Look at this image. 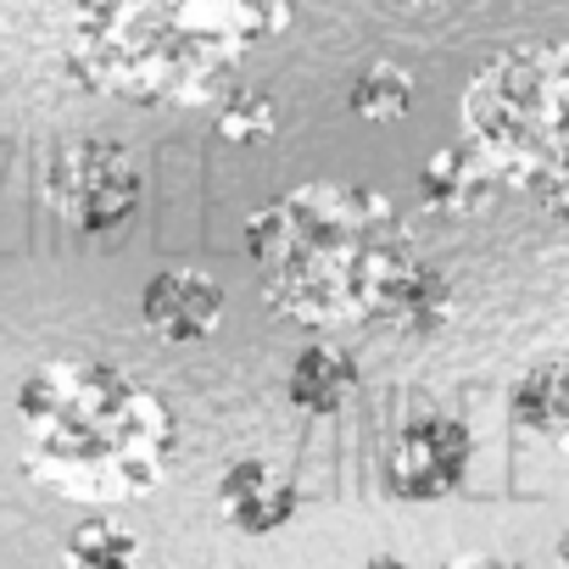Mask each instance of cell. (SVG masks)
Listing matches in <instances>:
<instances>
[{
	"instance_id": "9c48e42d",
	"label": "cell",
	"mask_w": 569,
	"mask_h": 569,
	"mask_svg": "<svg viewBox=\"0 0 569 569\" xmlns=\"http://www.w3.org/2000/svg\"><path fill=\"white\" fill-rule=\"evenodd\" d=\"M508 413L525 436L569 452V352H552V358L530 363L508 391Z\"/></svg>"
},
{
	"instance_id": "30bf717a",
	"label": "cell",
	"mask_w": 569,
	"mask_h": 569,
	"mask_svg": "<svg viewBox=\"0 0 569 569\" xmlns=\"http://www.w3.org/2000/svg\"><path fill=\"white\" fill-rule=\"evenodd\" d=\"M284 391H291V408H297V413H313V419L341 413V408L352 402V391H358V358H352L347 347L313 341V347L297 352Z\"/></svg>"
},
{
	"instance_id": "2e32d148",
	"label": "cell",
	"mask_w": 569,
	"mask_h": 569,
	"mask_svg": "<svg viewBox=\"0 0 569 569\" xmlns=\"http://www.w3.org/2000/svg\"><path fill=\"white\" fill-rule=\"evenodd\" d=\"M441 569H525V563H513V558H497V552H458V558H447Z\"/></svg>"
},
{
	"instance_id": "3957f363",
	"label": "cell",
	"mask_w": 569,
	"mask_h": 569,
	"mask_svg": "<svg viewBox=\"0 0 569 569\" xmlns=\"http://www.w3.org/2000/svg\"><path fill=\"white\" fill-rule=\"evenodd\" d=\"M23 469L68 502L151 497L179 452L168 402L134 375L96 358H51L18 391Z\"/></svg>"
},
{
	"instance_id": "ac0fdd59",
	"label": "cell",
	"mask_w": 569,
	"mask_h": 569,
	"mask_svg": "<svg viewBox=\"0 0 569 569\" xmlns=\"http://www.w3.org/2000/svg\"><path fill=\"white\" fill-rule=\"evenodd\" d=\"M363 569H413V563H408V558H397V552H375Z\"/></svg>"
},
{
	"instance_id": "9a60e30c",
	"label": "cell",
	"mask_w": 569,
	"mask_h": 569,
	"mask_svg": "<svg viewBox=\"0 0 569 569\" xmlns=\"http://www.w3.org/2000/svg\"><path fill=\"white\" fill-rule=\"evenodd\" d=\"M273 129H279L273 96H262V90H229L223 96V107H218V140H229V146H262V140H273Z\"/></svg>"
},
{
	"instance_id": "d6986e66",
	"label": "cell",
	"mask_w": 569,
	"mask_h": 569,
	"mask_svg": "<svg viewBox=\"0 0 569 569\" xmlns=\"http://www.w3.org/2000/svg\"><path fill=\"white\" fill-rule=\"evenodd\" d=\"M558 563L569 569V525H563V536H558Z\"/></svg>"
},
{
	"instance_id": "8992f818",
	"label": "cell",
	"mask_w": 569,
	"mask_h": 569,
	"mask_svg": "<svg viewBox=\"0 0 569 569\" xmlns=\"http://www.w3.org/2000/svg\"><path fill=\"white\" fill-rule=\"evenodd\" d=\"M469 469H475V436L463 419L447 413L408 419L380 447V480L397 502H441L469 480Z\"/></svg>"
},
{
	"instance_id": "5b68a950",
	"label": "cell",
	"mask_w": 569,
	"mask_h": 569,
	"mask_svg": "<svg viewBox=\"0 0 569 569\" xmlns=\"http://www.w3.org/2000/svg\"><path fill=\"white\" fill-rule=\"evenodd\" d=\"M40 196L46 207L79 229V234H112L134 218L140 196H146V179H140V162L118 146V140H62L46 162V179H40Z\"/></svg>"
},
{
	"instance_id": "e0dca14e",
	"label": "cell",
	"mask_w": 569,
	"mask_h": 569,
	"mask_svg": "<svg viewBox=\"0 0 569 569\" xmlns=\"http://www.w3.org/2000/svg\"><path fill=\"white\" fill-rule=\"evenodd\" d=\"M536 201L547 207V218H552V223H563V229H569V179H563V184H552V190H541Z\"/></svg>"
},
{
	"instance_id": "7a4b0ae2",
	"label": "cell",
	"mask_w": 569,
	"mask_h": 569,
	"mask_svg": "<svg viewBox=\"0 0 569 569\" xmlns=\"http://www.w3.org/2000/svg\"><path fill=\"white\" fill-rule=\"evenodd\" d=\"M297 23V0H73V73L134 107H201Z\"/></svg>"
},
{
	"instance_id": "7c38bea8",
	"label": "cell",
	"mask_w": 569,
	"mask_h": 569,
	"mask_svg": "<svg viewBox=\"0 0 569 569\" xmlns=\"http://www.w3.org/2000/svg\"><path fill=\"white\" fill-rule=\"evenodd\" d=\"M134 558H140L134 530H123L112 519H84L62 541V563L68 569H134Z\"/></svg>"
},
{
	"instance_id": "ffe728a7",
	"label": "cell",
	"mask_w": 569,
	"mask_h": 569,
	"mask_svg": "<svg viewBox=\"0 0 569 569\" xmlns=\"http://www.w3.org/2000/svg\"><path fill=\"white\" fill-rule=\"evenodd\" d=\"M408 7H419V12H425V7H441V0H408Z\"/></svg>"
},
{
	"instance_id": "277c9868",
	"label": "cell",
	"mask_w": 569,
	"mask_h": 569,
	"mask_svg": "<svg viewBox=\"0 0 569 569\" xmlns=\"http://www.w3.org/2000/svg\"><path fill=\"white\" fill-rule=\"evenodd\" d=\"M463 140L525 196L569 179V34L497 51L463 90Z\"/></svg>"
},
{
	"instance_id": "4fadbf2b",
	"label": "cell",
	"mask_w": 569,
	"mask_h": 569,
	"mask_svg": "<svg viewBox=\"0 0 569 569\" xmlns=\"http://www.w3.org/2000/svg\"><path fill=\"white\" fill-rule=\"evenodd\" d=\"M408 107H413V73L402 62H375L352 84V112L363 123H397L408 118Z\"/></svg>"
},
{
	"instance_id": "52a82bcc",
	"label": "cell",
	"mask_w": 569,
	"mask_h": 569,
	"mask_svg": "<svg viewBox=\"0 0 569 569\" xmlns=\"http://www.w3.org/2000/svg\"><path fill=\"white\" fill-rule=\"evenodd\" d=\"M140 319L168 347H201L223 330V284L207 268H162L140 297Z\"/></svg>"
},
{
	"instance_id": "ba28073f",
	"label": "cell",
	"mask_w": 569,
	"mask_h": 569,
	"mask_svg": "<svg viewBox=\"0 0 569 569\" xmlns=\"http://www.w3.org/2000/svg\"><path fill=\"white\" fill-rule=\"evenodd\" d=\"M218 502H223V513H229V525L240 536H273V530H284L302 513L308 497L284 469H273L262 458H240V463L223 469Z\"/></svg>"
},
{
	"instance_id": "5bb4252c",
	"label": "cell",
	"mask_w": 569,
	"mask_h": 569,
	"mask_svg": "<svg viewBox=\"0 0 569 569\" xmlns=\"http://www.w3.org/2000/svg\"><path fill=\"white\" fill-rule=\"evenodd\" d=\"M452 319V284H447V273L441 268H419L413 273V284H408V297H402V308H397V319H391V330H408V336H430V330H441Z\"/></svg>"
},
{
	"instance_id": "6da1fadb",
	"label": "cell",
	"mask_w": 569,
	"mask_h": 569,
	"mask_svg": "<svg viewBox=\"0 0 569 569\" xmlns=\"http://www.w3.org/2000/svg\"><path fill=\"white\" fill-rule=\"evenodd\" d=\"M246 257L262 297L297 325H391L425 268L391 196L347 179H308L246 218Z\"/></svg>"
},
{
	"instance_id": "8fae6325",
	"label": "cell",
	"mask_w": 569,
	"mask_h": 569,
	"mask_svg": "<svg viewBox=\"0 0 569 569\" xmlns=\"http://www.w3.org/2000/svg\"><path fill=\"white\" fill-rule=\"evenodd\" d=\"M491 184H502L497 173H491V162L463 140V146H441L425 168H419V196L436 207V212H475L486 196H491Z\"/></svg>"
}]
</instances>
